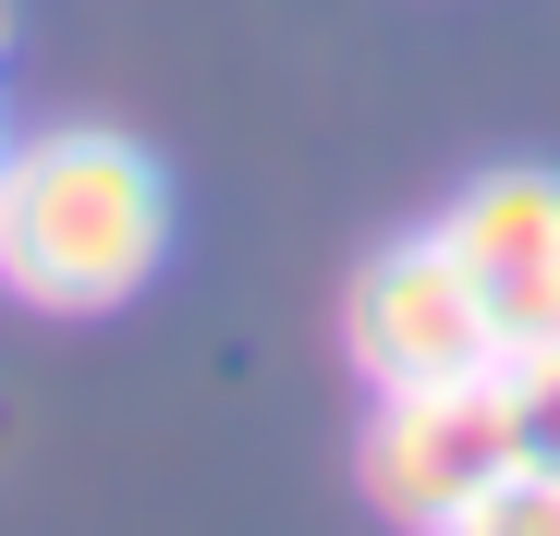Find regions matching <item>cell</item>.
<instances>
[{
	"label": "cell",
	"mask_w": 560,
	"mask_h": 536,
	"mask_svg": "<svg viewBox=\"0 0 560 536\" xmlns=\"http://www.w3.org/2000/svg\"><path fill=\"white\" fill-rule=\"evenodd\" d=\"M524 464V439H512V391L500 366L488 378H439V391H378V415H365V500H378L390 524H476V500Z\"/></svg>",
	"instance_id": "obj_3"
},
{
	"label": "cell",
	"mask_w": 560,
	"mask_h": 536,
	"mask_svg": "<svg viewBox=\"0 0 560 536\" xmlns=\"http://www.w3.org/2000/svg\"><path fill=\"white\" fill-rule=\"evenodd\" d=\"M500 391H512V439H524V464H548V476H560V341L500 353Z\"/></svg>",
	"instance_id": "obj_5"
},
{
	"label": "cell",
	"mask_w": 560,
	"mask_h": 536,
	"mask_svg": "<svg viewBox=\"0 0 560 536\" xmlns=\"http://www.w3.org/2000/svg\"><path fill=\"white\" fill-rule=\"evenodd\" d=\"M463 536H560V476H548V464H512V476L476 500Z\"/></svg>",
	"instance_id": "obj_6"
},
{
	"label": "cell",
	"mask_w": 560,
	"mask_h": 536,
	"mask_svg": "<svg viewBox=\"0 0 560 536\" xmlns=\"http://www.w3.org/2000/svg\"><path fill=\"white\" fill-rule=\"evenodd\" d=\"M0 49H13V0H0Z\"/></svg>",
	"instance_id": "obj_7"
},
{
	"label": "cell",
	"mask_w": 560,
	"mask_h": 536,
	"mask_svg": "<svg viewBox=\"0 0 560 536\" xmlns=\"http://www.w3.org/2000/svg\"><path fill=\"white\" fill-rule=\"evenodd\" d=\"M341 353H353V378L365 403L378 391H439V378H488L500 366V329H488V293L463 281V256L427 232L378 244L353 268V293H341Z\"/></svg>",
	"instance_id": "obj_2"
},
{
	"label": "cell",
	"mask_w": 560,
	"mask_h": 536,
	"mask_svg": "<svg viewBox=\"0 0 560 536\" xmlns=\"http://www.w3.org/2000/svg\"><path fill=\"white\" fill-rule=\"evenodd\" d=\"M439 244L488 293L500 353L560 341V171H488V184H463L439 208Z\"/></svg>",
	"instance_id": "obj_4"
},
{
	"label": "cell",
	"mask_w": 560,
	"mask_h": 536,
	"mask_svg": "<svg viewBox=\"0 0 560 536\" xmlns=\"http://www.w3.org/2000/svg\"><path fill=\"white\" fill-rule=\"evenodd\" d=\"M171 268V171L110 123L0 147V293L37 317H110Z\"/></svg>",
	"instance_id": "obj_1"
}]
</instances>
